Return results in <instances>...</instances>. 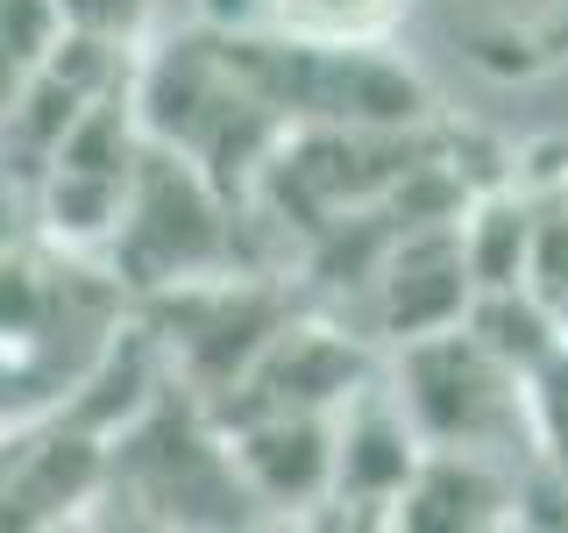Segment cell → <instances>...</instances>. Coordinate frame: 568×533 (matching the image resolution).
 Instances as JSON below:
<instances>
[{"label":"cell","instance_id":"6da1fadb","mask_svg":"<svg viewBox=\"0 0 568 533\" xmlns=\"http://www.w3.org/2000/svg\"><path fill=\"white\" fill-rule=\"evenodd\" d=\"M135 107L150 142L200 157L235 200H248L263 157L284 142V114L248 79L227 29H185L135 58Z\"/></svg>","mask_w":568,"mask_h":533},{"label":"cell","instance_id":"7a4b0ae2","mask_svg":"<svg viewBox=\"0 0 568 533\" xmlns=\"http://www.w3.org/2000/svg\"><path fill=\"white\" fill-rule=\"evenodd\" d=\"M248 207L213 178L200 157L171 150V142H150L129 185V213H121L114 242L100 249L106 278L129 284V292H171V284L213 278V271H271V263L248 257Z\"/></svg>","mask_w":568,"mask_h":533},{"label":"cell","instance_id":"3957f363","mask_svg":"<svg viewBox=\"0 0 568 533\" xmlns=\"http://www.w3.org/2000/svg\"><path fill=\"white\" fill-rule=\"evenodd\" d=\"M292 313L298 306H292L284 271H248V263L142 299V328H150L156 355H164L171 384L200 405L227 399L263 363V349L292 328Z\"/></svg>","mask_w":568,"mask_h":533},{"label":"cell","instance_id":"277c9868","mask_svg":"<svg viewBox=\"0 0 568 533\" xmlns=\"http://www.w3.org/2000/svg\"><path fill=\"white\" fill-rule=\"evenodd\" d=\"M398 405L413 413L426 449H484L505 462L532 455L526 434V378L505 370L497 355L469 334V320L448 334H419V342L390 349L384 363Z\"/></svg>","mask_w":568,"mask_h":533},{"label":"cell","instance_id":"5b68a950","mask_svg":"<svg viewBox=\"0 0 568 533\" xmlns=\"http://www.w3.org/2000/svg\"><path fill=\"white\" fill-rule=\"evenodd\" d=\"M469 306H476V271L462 257V235H455V221H434V228H405L390 242L384 271L363 284V299L348 313H355V334H369L384 349H405L419 334L462 328Z\"/></svg>","mask_w":568,"mask_h":533},{"label":"cell","instance_id":"8992f818","mask_svg":"<svg viewBox=\"0 0 568 533\" xmlns=\"http://www.w3.org/2000/svg\"><path fill=\"white\" fill-rule=\"evenodd\" d=\"M213 426H221L242 484L256 491V505L298 512V505H327L334 497V413H306V405H242V413H213Z\"/></svg>","mask_w":568,"mask_h":533},{"label":"cell","instance_id":"52a82bcc","mask_svg":"<svg viewBox=\"0 0 568 533\" xmlns=\"http://www.w3.org/2000/svg\"><path fill=\"white\" fill-rule=\"evenodd\" d=\"M419 462H426V434L398 405L390 378H369L342 413H334V497L327 505L369 512V520L390 526V512L413 491Z\"/></svg>","mask_w":568,"mask_h":533},{"label":"cell","instance_id":"ba28073f","mask_svg":"<svg viewBox=\"0 0 568 533\" xmlns=\"http://www.w3.org/2000/svg\"><path fill=\"white\" fill-rule=\"evenodd\" d=\"M511 491H519V462L484 455V449H426L413 491L390 512V526H419V533L511 526Z\"/></svg>","mask_w":568,"mask_h":533},{"label":"cell","instance_id":"9c48e42d","mask_svg":"<svg viewBox=\"0 0 568 533\" xmlns=\"http://www.w3.org/2000/svg\"><path fill=\"white\" fill-rule=\"evenodd\" d=\"M462 257L476 271V292H511L526 284V242H532V185H476V200L455 221Z\"/></svg>","mask_w":568,"mask_h":533},{"label":"cell","instance_id":"30bf717a","mask_svg":"<svg viewBox=\"0 0 568 533\" xmlns=\"http://www.w3.org/2000/svg\"><path fill=\"white\" fill-rule=\"evenodd\" d=\"M469 334H476V342H484L505 370L532 378V370H540L547 355L568 342V320L547 306V299H532L526 284H511V292H476V306H469Z\"/></svg>","mask_w":568,"mask_h":533},{"label":"cell","instance_id":"8fae6325","mask_svg":"<svg viewBox=\"0 0 568 533\" xmlns=\"http://www.w3.org/2000/svg\"><path fill=\"white\" fill-rule=\"evenodd\" d=\"M58 43H64L58 0H0V114L14 107V93L36 79V64Z\"/></svg>","mask_w":568,"mask_h":533},{"label":"cell","instance_id":"7c38bea8","mask_svg":"<svg viewBox=\"0 0 568 533\" xmlns=\"http://www.w3.org/2000/svg\"><path fill=\"white\" fill-rule=\"evenodd\" d=\"M526 292L568 320V178L532 185V242H526Z\"/></svg>","mask_w":568,"mask_h":533},{"label":"cell","instance_id":"4fadbf2b","mask_svg":"<svg viewBox=\"0 0 568 533\" xmlns=\"http://www.w3.org/2000/svg\"><path fill=\"white\" fill-rule=\"evenodd\" d=\"M526 434H532V455L568 476V342L526 378Z\"/></svg>","mask_w":568,"mask_h":533},{"label":"cell","instance_id":"5bb4252c","mask_svg":"<svg viewBox=\"0 0 568 533\" xmlns=\"http://www.w3.org/2000/svg\"><path fill=\"white\" fill-rule=\"evenodd\" d=\"M150 8H156V0H58L64 29L100 36V43H121V50L142 43V29H150Z\"/></svg>","mask_w":568,"mask_h":533},{"label":"cell","instance_id":"9a60e30c","mask_svg":"<svg viewBox=\"0 0 568 533\" xmlns=\"http://www.w3.org/2000/svg\"><path fill=\"white\" fill-rule=\"evenodd\" d=\"M476 8H484L490 22L511 36V43H532L540 58H555V50H547V43H555V36H547V22H555V14H568V0H476Z\"/></svg>","mask_w":568,"mask_h":533}]
</instances>
